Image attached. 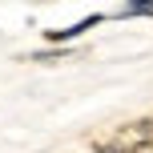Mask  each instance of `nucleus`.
<instances>
[{
	"instance_id": "f257e3e1",
	"label": "nucleus",
	"mask_w": 153,
	"mask_h": 153,
	"mask_svg": "<svg viewBox=\"0 0 153 153\" xmlns=\"http://www.w3.org/2000/svg\"><path fill=\"white\" fill-rule=\"evenodd\" d=\"M97 24H101V16L93 12V16H85V20H76L73 28H56V32H48V40H56V45H61V40H73V36H81V32L97 28Z\"/></svg>"
},
{
	"instance_id": "f03ea898",
	"label": "nucleus",
	"mask_w": 153,
	"mask_h": 153,
	"mask_svg": "<svg viewBox=\"0 0 153 153\" xmlns=\"http://www.w3.org/2000/svg\"><path fill=\"white\" fill-rule=\"evenodd\" d=\"M145 12H153V0H133L121 8V16H145Z\"/></svg>"
},
{
	"instance_id": "7ed1b4c3",
	"label": "nucleus",
	"mask_w": 153,
	"mask_h": 153,
	"mask_svg": "<svg viewBox=\"0 0 153 153\" xmlns=\"http://www.w3.org/2000/svg\"><path fill=\"white\" fill-rule=\"evenodd\" d=\"M129 153H153V141H141L137 149H129Z\"/></svg>"
},
{
	"instance_id": "20e7f679",
	"label": "nucleus",
	"mask_w": 153,
	"mask_h": 153,
	"mask_svg": "<svg viewBox=\"0 0 153 153\" xmlns=\"http://www.w3.org/2000/svg\"><path fill=\"white\" fill-rule=\"evenodd\" d=\"M101 153H125V149H101Z\"/></svg>"
}]
</instances>
